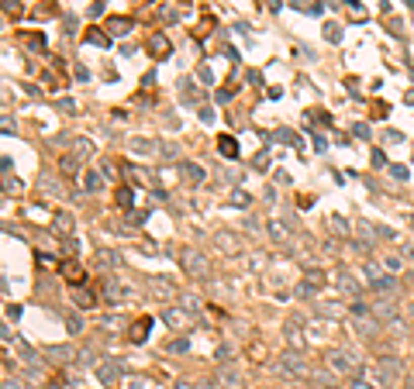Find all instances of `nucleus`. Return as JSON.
Returning <instances> with one entry per match:
<instances>
[{"mask_svg":"<svg viewBox=\"0 0 414 389\" xmlns=\"http://www.w3.org/2000/svg\"><path fill=\"white\" fill-rule=\"evenodd\" d=\"M179 262H183V269L194 275V279L207 275V258H204L200 252H194V248H183V252H179Z\"/></svg>","mask_w":414,"mask_h":389,"instance_id":"obj_1","label":"nucleus"},{"mask_svg":"<svg viewBox=\"0 0 414 389\" xmlns=\"http://www.w3.org/2000/svg\"><path fill=\"white\" fill-rule=\"evenodd\" d=\"M328 365H332L335 372H345V375H355V372H359V362H355V355H349V351H342V348L328 351Z\"/></svg>","mask_w":414,"mask_h":389,"instance_id":"obj_2","label":"nucleus"},{"mask_svg":"<svg viewBox=\"0 0 414 389\" xmlns=\"http://www.w3.org/2000/svg\"><path fill=\"white\" fill-rule=\"evenodd\" d=\"M400 372H404L400 358H380V362H376V379H380V382H397Z\"/></svg>","mask_w":414,"mask_h":389,"instance_id":"obj_3","label":"nucleus"},{"mask_svg":"<svg viewBox=\"0 0 414 389\" xmlns=\"http://www.w3.org/2000/svg\"><path fill=\"white\" fill-rule=\"evenodd\" d=\"M321 286H325V275H321V272H307V279L297 286V296H311V293L321 290Z\"/></svg>","mask_w":414,"mask_h":389,"instance_id":"obj_4","label":"nucleus"},{"mask_svg":"<svg viewBox=\"0 0 414 389\" xmlns=\"http://www.w3.org/2000/svg\"><path fill=\"white\" fill-rule=\"evenodd\" d=\"M373 317L380 320V324H394V317H397L394 303H387V300H383V303H376V307H373Z\"/></svg>","mask_w":414,"mask_h":389,"instance_id":"obj_5","label":"nucleus"},{"mask_svg":"<svg viewBox=\"0 0 414 389\" xmlns=\"http://www.w3.org/2000/svg\"><path fill=\"white\" fill-rule=\"evenodd\" d=\"M149 52L159 59H166L169 55V41H166V35H152V41H149Z\"/></svg>","mask_w":414,"mask_h":389,"instance_id":"obj_6","label":"nucleus"},{"mask_svg":"<svg viewBox=\"0 0 414 389\" xmlns=\"http://www.w3.org/2000/svg\"><path fill=\"white\" fill-rule=\"evenodd\" d=\"M124 293H128V290H121L114 279H107V283H104V296H107V303H121V296H124Z\"/></svg>","mask_w":414,"mask_h":389,"instance_id":"obj_7","label":"nucleus"},{"mask_svg":"<svg viewBox=\"0 0 414 389\" xmlns=\"http://www.w3.org/2000/svg\"><path fill=\"white\" fill-rule=\"evenodd\" d=\"M338 290L349 293V296H359V283H355L349 272H338Z\"/></svg>","mask_w":414,"mask_h":389,"instance_id":"obj_8","label":"nucleus"},{"mask_svg":"<svg viewBox=\"0 0 414 389\" xmlns=\"http://www.w3.org/2000/svg\"><path fill=\"white\" fill-rule=\"evenodd\" d=\"M97 375L104 379V382H114V379L121 375V365H118V362H107V365H100V369H97Z\"/></svg>","mask_w":414,"mask_h":389,"instance_id":"obj_9","label":"nucleus"},{"mask_svg":"<svg viewBox=\"0 0 414 389\" xmlns=\"http://www.w3.org/2000/svg\"><path fill=\"white\" fill-rule=\"evenodd\" d=\"M217 386L221 389H238V375L232 369H221L217 372Z\"/></svg>","mask_w":414,"mask_h":389,"instance_id":"obj_10","label":"nucleus"},{"mask_svg":"<svg viewBox=\"0 0 414 389\" xmlns=\"http://www.w3.org/2000/svg\"><path fill=\"white\" fill-rule=\"evenodd\" d=\"M179 169H183V179H187V183H200V179H204L200 165H194V162H183Z\"/></svg>","mask_w":414,"mask_h":389,"instance_id":"obj_11","label":"nucleus"},{"mask_svg":"<svg viewBox=\"0 0 414 389\" xmlns=\"http://www.w3.org/2000/svg\"><path fill=\"white\" fill-rule=\"evenodd\" d=\"M283 372H294V375H300L304 372V362L297 358V355H283V365H280Z\"/></svg>","mask_w":414,"mask_h":389,"instance_id":"obj_12","label":"nucleus"},{"mask_svg":"<svg viewBox=\"0 0 414 389\" xmlns=\"http://www.w3.org/2000/svg\"><path fill=\"white\" fill-rule=\"evenodd\" d=\"M179 303H183V310H187V313H197L200 310V300L194 296V293H183V296H179Z\"/></svg>","mask_w":414,"mask_h":389,"instance_id":"obj_13","label":"nucleus"},{"mask_svg":"<svg viewBox=\"0 0 414 389\" xmlns=\"http://www.w3.org/2000/svg\"><path fill=\"white\" fill-rule=\"evenodd\" d=\"M394 286H397V279H394V275H376V279H373V290H380V293L394 290Z\"/></svg>","mask_w":414,"mask_h":389,"instance_id":"obj_14","label":"nucleus"},{"mask_svg":"<svg viewBox=\"0 0 414 389\" xmlns=\"http://www.w3.org/2000/svg\"><path fill=\"white\" fill-rule=\"evenodd\" d=\"M166 324H169V327H183V324H187V313H179V310H166Z\"/></svg>","mask_w":414,"mask_h":389,"instance_id":"obj_15","label":"nucleus"},{"mask_svg":"<svg viewBox=\"0 0 414 389\" xmlns=\"http://www.w3.org/2000/svg\"><path fill=\"white\" fill-rule=\"evenodd\" d=\"M90 155V141L86 138H76V145H73V158H86Z\"/></svg>","mask_w":414,"mask_h":389,"instance_id":"obj_16","label":"nucleus"},{"mask_svg":"<svg viewBox=\"0 0 414 389\" xmlns=\"http://www.w3.org/2000/svg\"><path fill=\"white\" fill-rule=\"evenodd\" d=\"M128 28H131V21H121V18H114L111 24H107V31H111V35H124Z\"/></svg>","mask_w":414,"mask_h":389,"instance_id":"obj_17","label":"nucleus"},{"mask_svg":"<svg viewBox=\"0 0 414 389\" xmlns=\"http://www.w3.org/2000/svg\"><path fill=\"white\" fill-rule=\"evenodd\" d=\"M145 331H149V320H138L131 327V341H145Z\"/></svg>","mask_w":414,"mask_h":389,"instance_id":"obj_18","label":"nucleus"},{"mask_svg":"<svg viewBox=\"0 0 414 389\" xmlns=\"http://www.w3.org/2000/svg\"><path fill=\"white\" fill-rule=\"evenodd\" d=\"M118 203H121V207H131V203H135V196H131L128 186H121V190H118Z\"/></svg>","mask_w":414,"mask_h":389,"instance_id":"obj_19","label":"nucleus"},{"mask_svg":"<svg viewBox=\"0 0 414 389\" xmlns=\"http://www.w3.org/2000/svg\"><path fill=\"white\" fill-rule=\"evenodd\" d=\"M235 152H238V145H235V141H232V138H221V155H228V158H232Z\"/></svg>","mask_w":414,"mask_h":389,"instance_id":"obj_20","label":"nucleus"},{"mask_svg":"<svg viewBox=\"0 0 414 389\" xmlns=\"http://www.w3.org/2000/svg\"><path fill=\"white\" fill-rule=\"evenodd\" d=\"M56 228H59V231H73V217L56 214Z\"/></svg>","mask_w":414,"mask_h":389,"instance_id":"obj_21","label":"nucleus"},{"mask_svg":"<svg viewBox=\"0 0 414 389\" xmlns=\"http://www.w3.org/2000/svg\"><path fill=\"white\" fill-rule=\"evenodd\" d=\"M97 262H100V265H104V269H111V265H114L118 258H114V255H111V252H97Z\"/></svg>","mask_w":414,"mask_h":389,"instance_id":"obj_22","label":"nucleus"},{"mask_svg":"<svg viewBox=\"0 0 414 389\" xmlns=\"http://www.w3.org/2000/svg\"><path fill=\"white\" fill-rule=\"evenodd\" d=\"M62 272H66V275H73V283H83V269H79V265H66Z\"/></svg>","mask_w":414,"mask_h":389,"instance_id":"obj_23","label":"nucleus"},{"mask_svg":"<svg viewBox=\"0 0 414 389\" xmlns=\"http://www.w3.org/2000/svg\"><path fill=\"white\" fill-rule=\"evenodd\" d=\"M86 186H90V190H100V186H104V176L90 173V176H86Z\"/></svg>","mask_w":414,"mask_h":389,"instance_id":"obj_24","label":"nucleus"},{"mask_svg":"<svg viewBox=\"0 0 414 389\" xmlns=\"http://www.w3.org/2000/svg\"><path fill=\"white\" fill-rule=\"evenodd\" d=\"M45 355H49V358H69L73 351H69V348H49Z\"/></svg>","mask_w":414,"mask_h":389,"instance_id":"obj_25","label":"nucleus"},{"mask_svg":"<svg viewBox=\"0 0 414 389\" xmlns=\"http://www.w3.org/2000/svg\"><path fill=\"white\" fill-rule=\"evenodd\" d=\"M269 234H273V238H287V228H283L280 220H273V224H269Z\"/></svg>","mask_w":414,"mask_h":389,"instance_id":"obj_26","label":"nucleus"},{"mask_svg":"<svg viewBox=\"0 0 414 389\" xmlns=\"http://www.w3.org/2000/svg\"><path fill=\"white\" fill-rule=\"evenodd\" d=\"M76 303H79V307H90V303H94V296H90V293H83V290H79V293H76Z\"/></svg>","mask_w":414,"mask_h":389,"instance_id":"obj_27","label":"nucleus"},{"mask_svg":"<svg viewBox=\"0 0 414 389\" xmlns=\"http://www.w3.org/2000/svg\"><path fill=\"white\" fill-rule=\"evenodd\" d=\"M232 203H238V207H245V203H249V193H235V196H232Z\"/></svg>","mask_w":414,"mask_h":389,"instance_id":"obj_28","label":"nucleus"},{"mask_svg":"<svg viewBox=\"0 0 414 389\" xmlns=\"http://www.w3.org/2000/svg\"><path fill=\"white\" fill-rule=\"evenodd\" d=\"M7 11H11V14H21V7H18V0H7Z\"/></svg>","mask_w":414,"mask_h":389,"instance_id":"obj_29","label":"nucleus"},{"mask_svg":"<svg viewBox=\"0 0 414 389\" xmlns=\"http://www.w3.org/2000/svg\"><path fill=\"white\" fill-rule=\"evenodd\" d=\"M355 389H370V386H366V382H355Z\"/></svg>","mask_w":414,"mask_h":389,"instance_id":"obj_30","label":"nucleus"},{"mask_svg":"<svg viewBox=\"0 0 414 389\" xmlns=\"http://www.w3.org/2000/svg\"><path fill=\"white\" fill-rule=\"evenodd\" d=\"M328 389H335V386H328Z\"/></svg>","mask_w":414,"mask_h":389,"instance_id":"obj_31","label":"nucleus"},{"mask_svg":"<svg viewBox=\"0 0 414 389\" xmlns=\"http://www.w3.org/2000/svg\"><path fill=\"white\" fill-rule=\"evenodd\" d=\"M183 4H187V0H183Z\"/></svg>","mask_w":414,"mask_h":389,"instance_id":"obj_32","label":"nucleus"}]
</instances>
